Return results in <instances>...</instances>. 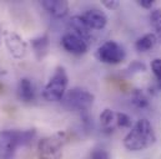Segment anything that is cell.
<instances>
[{
	"label": "cell",
	"instance_id": "cell-1",
	"mask_svg": "<svg viewBox=\"0 0 161 159\" xmlns=\"http://www.w3.org/2000/svg\"><path fill=\"white\" fill-rule=\"evenodd\" d=\"M156 142V134L153 124L146 118H141L132 124L124 137V147L130 152H140L150 148Z\"/></svg>",
	"mask_w": 161,
	"mask_h": 159
},
{
	"label": "cell",
	"instance_id": "cell-2",
	"mask_svg": "<svg viewBox=\"0 0 161 159\" xmlns=\"http://www.w3.org/2000/svg\"><path fill=\"white\" fill-rule=\"evenodd\" d=\"M36 137L35 129H5L0 133V159H11L16 149L28 146Z\"/></svg>",
	"mask_w": 161,
	"mask_h": 159
},
{
	"label": "cell",
	"instance_id": "cell-3",
	"mask_svg": "<svg viewBox=\"0 0 161 159\" xmlns=\"http://www.w3.org/2000/svg\"><path fill=\"white\" fill-rule=\"evenodd\" d=\"M70 138L71 134L68 131H59L41 138L36 146L39 159H63V149L70 142Z\"/></svg>",
	"mask_w": 161,
	"mask_h": 159
},
{
	"label": "cell",
	"instance_id": "cell-4",
	"mask_svg": "<svg viewBox=\"0 0 161 159\" xmlns=\"http://www.w3.org/2000/svg\"><path fill=\"white\" fill-rule=\"evenodd\" d=\"M69 77L63 66H58L55 72L42 88V97L47 102H59L68 92Z\"/></svg>",
	"mask_w": 161,
	"mask_h": 159
},
{
	"label": "cell",
	"instance_id": "cell-5",
	"mask_svg": "<svg viewBox=\"0 0 161 159\" xmlns=\"http://www.w3.org/2000/svg\"><path fill=\"white\" fill-rule=\"evenodd\" d=\"M61 101H63V105L70 111L87 112L94 105L95 96L86 88L74 87L65 93Z\"/></svg>",
	"mask_w": 161,
	"mask_h": 159
},
{
	"label": "cell",
	"instance_id": "cell-6",
	"mask_svg": "<svg viewBox=\"0 0 161 159\" xmlns=\"http://www.w3.org/2000/svg\"><path fill=\"white\" fill-rule=\"evenodd\" d=\"M96 57L103 64L119 65L125 60L126 52L120 44H118L114 40H109V41H105L101 46H99L96 51Z\"/></svg>",
	"mask_w": 161,
	"mask_h": 159
},
{
	"label": "cell",
	"instance_id": "cell-7",
	"mask_svg": "<svg viewBox=\"0 0 161 159\" xmlns=\"http://www.w3.org/2000/svg\"><path fill=\"white\" fill-rule=\"evenodd\" d=\"M3 41L11 57L21 60L28 55V44L19 34L5 30L3 31Z\"/></svg>",
	"mask_w": 161,
	"mask_h": 159
},
{
	"label": "cell",
	"instance_id": "cell-8",
	"mask_svg": "<svg viewBox=\"0 0 161 159\" xmlns=\"http://www.w3.org/2000/svg\"><path fill=\"white\" fill-rule=\"evenodd\" d=\"M61 46L64 47L65 51L73 55H84L89 50V44L86 40L73 34V33H66L61 38Z\"/></svg>",
	"mask_w": 161,
	"mask_h": 159
},
{
	"label": "cell",
	"instance_id": "cell-9",
	"mask_svg": "<svg viewBox=\"0 0 161 159\" xmlns=\"http://www.w3.org/2000/svg\"><path fill=\"white\" fill-rule=\"evenodd\" d=\"M81 16L91 30H103L108 24V16L99 9L86 10Z\"/></svg>",
	"mask_w": 161,
	"mask_h": 159
},
{
	"label": "cell",
	"instance_id": "cell-10",
	"mask_svg": "<svg viewBox=\"0 0 161 159\" xmlns=\"http://www.w3.org/2000/svg\"><path fill=\"white\" fill-rule=\"evenodd\" d=\"M42 8L54 18L61 19L69 13V3L65 0H44L41 1Z\"/></svg>",
	"mask_w": 161,
	"mask_h": 159
},
{
	"label": "cell",
	"instance_id": "cell-11",
	"mask_svg": "<svg viewBox=\"0 0 161 159\" xmlns=\"http://www.w3.org/2000/svg\"><path fill=\"white\" fill-rule=\"evenodd\" d=\"M68 28L70 30L69 33H73V34H75V35L82 38L84 40H86V41L90 39L91 33H92V30L87 26V24L84 21V19H82L81 15L73 16L70 19L69 24H68Z\"/></svg>",
	"mask_w": 161,
	"mask_h": 159
},
{
	"label": "cell",
	"instance_id": "cell-12",
	"mask_svg": "<svg viewBox=\"0 0 161 159\" xmlns=\"http://www.w3.org/2000/svg\"><path fill=\"white\" fill-rule=\"evenodd\" d=\"M18 97L24 103H29L35 100V88L33 82L29 79H20L18 83Z\"/></svg>",
	"mask_w": 161,
	"mask_h": 159
},
{
	"label": "cell",
	"instance_id": "cell-13",
	"mask_svg": "<svg viewBox=\"0 0 161 159\" xmlns=\"http://www.w3.org/2000/svg\"><path fill=\"white\" fill-rule=\"evenodd\" d=\"M100 126L104 132L111 133L119 128L118 126V112L110 108H105L100 115Z\"/></svg>",
	"mask_w": 161,
	"mask_h": 159
},
{
	"label": "cell",
	"instance_id": "cell-14",
	"mask_svg": "<svg viewBox=\"0 0 161 159\" xmlns=\"http://www.w3.org/2000/svg\"><path fill=\"white\" fill-rule=\"evenodd\" d=\"M30 45H31V49L34 51L35 57L40 61V60H42L47 55V52H49L50 40H49L47 35H41V36H38V38L31 40Z\"/></svg>",
	"mask_w": 161,
	"mask_h": 159
},
{
	"label": "cell",
	"instance_id": "cell-15",
	"mask_svg": "<svg viewBox=\"0 0 161 159\" xmlns=\"http://www.w3.org/2000/svg\"><path fill=\"white\" fill-rule=\"evenodd\" d=\"M156 45H159L156 35L154 33H149L141 36L140 39H137V41L135 42V49L139 52H147L151 49H154Z\"/></svg>",
	"mask_w": 161,
	"mask_h": 159
},
{
	"label": "cell",
	"instance_id": "cell-16",
	"mask_svg": "<svg viewBox=\"0 0 161 159\" xmlns=\"http://www.w3.org/2000/svg\"><path fill=\"white\" fill-rule=\"evenodd\" d=\"M131 103L136 107V108H146L150 105V101L147 98V96L141 91V90H134L131 93Z\"/></svg>",
	"mask_w": 161,
	"mask_h": 159
},
{
	"label": "cell",
	"instance_id": "cell-17",
	"mask_svg": "<svg viewBox=\"0 0 161 159\" xmlns=\"http://www.w3.org/2000/svg\"><path fill=\"white\" fill-rule=\"evenodd\" d=\"M150 23L154 29V34L158 38V42L161 44V9H154L150 14Z\"/></svg>",
	"mask_w": 161,
	"mask_h": 159
},
{
	"label": "cell",
	"instance_id": "cell-18",
	"mask_svg": "<svg viewBox=\"0 0 161 159\" xmlns=\"http://www.w3.org/2000/svg\"><path fill=\"white\" fill-rule=\"evenodd\" d=\"M87 159H110V154L104 148H95L90 152Z\"/></svg>",
	"mask_w": 161,
	"mask_h": 159
},
{
	"label": "cell",
	"instance_id": "cell-19",
	"mask_svg": "<svg viewBox=\"0 0 161 159\" xmlns=\"http://www.w3.org/2000/svg\"><path fill=\"white\" fill-rule=\"evenodd\" d=\"M118 126H119V128H131L132 127V119L126 113L118 112Z\"/></svg>",
	"mask_w": 161,
	"mask_h": 159
},
{
	"label": "cell",
	"instance_id": "cell-20",
	"mask_svg": "<svg viewBox=\"0 0 161 159\" xmlns=\"http://www.w3.org/2000/svg\"><path fill=\"white\" fill-rule=\"evenodd\" d=\"M151 70L161 88V59H154L151 62Z\"/></svg>",
	"mask_w": 161,
	"mask_h": 159
},
{
	"label": "cell",
	"instance_id": "cell-21",
	"mask_svg": "<svg viewBox=\"0 0 161 159\" xmlns=\"http://www.w3.org/2000/svg\"><path fill=\"white\" fill-rule=\"evenodd\" d=\"M146 70V66L142 64V62H140V61H132L130 65H129V67H127V71L132 75V74H139V72H144Z\"/></svg>",
	"mask_w": 161,
	"mask_h": 159
},
{
	"label": "cell",
	"instance_id": "cell-22",
	"mask_svg": "<svg viewBox=\"0 0 161 159\" xmlns=\"http://www.w3.org/2000/svg\"><path fill=\"white\" fill-rule=\"evenodd\" d=\"M101 4L109 10H115L120 6V1H118V0H103Z\"/></svg>",
	"mask_w": 161,
	"mask_h": 159
},
{
	"label": "cell",
	"instance_id": "cell-23",
	"mask_svg": "<svg viewBox=\"0 0 161 159\" xmlns=\"http://www.w3.org/2000/svg\"><path fill=\"white\" fill-rule=\"evenodd\" d=\"M137 4L144 9H151L154 5V0H137Z\"/></svg>",
	"mask_w": 161,
	"mask_h": 159
},
{
	"label": "cell",
	"instance_id": "cell-24",
	"mask_svg": "<svg viewBox=\"0 0 161 159\" xmlns=\"http://www.w3.org/2000/svg\"><path fill=\"white\" fill-rule=\"evenodd\" d=\"M3 74H4V72H3V70H1V67H0V76H1Z\"/></svg>",
	"mask_w": 161,
	"mask_h": 159
},
{
	"label": "cell",
	"instance_id": "cell-25",
	"mask_svg": "<svg viewBox=\"0 0 161 159\" xmlns=\"http://www.w3.org/2000/svg\"><path fill=\"white\" fill-rule=\"evenodd\" d=\"M0 44H1V36H0Z\"/></svg>",
	"mask_w": 161,
	"mask_h": 159
}]
</instances>
